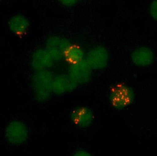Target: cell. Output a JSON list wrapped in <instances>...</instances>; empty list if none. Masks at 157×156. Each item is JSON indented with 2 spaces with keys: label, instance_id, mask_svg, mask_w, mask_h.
Segmentation results:
<instances>
[{
  "label": "cell",
  "instance_id": "1",
  "mask_svg": "<svg viewBox=\"0 0 157 156\" xmlns=\"http://www.w3.org/2000/svg\"><path fill=\"white\" fill-rule=\"evenodd\" d=\"M53 73L50 70L35 71L32 75L31 86L34 97L38 103H46L51 98L53 94Z\"/></svg>",
  "mask_w": 157,
  "mask_h": 156
},
{
  "label": "cell",
  "instance_id": "2",
  "mask_svg": "<svg viewBox=\"0 0 157 156\" xmlns=\"http://www.w3.org/2000/svg\"><path fill=\"white\" fill-rule=\"evenodd\" d=\"M109 102L117 111H122L132 106L136 99V92L132 87L124 83L113 84L109 92Z\"/></svg>",
  "mask_w": 157,
  "mask_h": 156
},
{
  "label": "cell",
  "instance_id": "3",
  "mask_svg": "<svg viewBox=\"0 0 157 156\" xmlns=\"http://www.w3.org/2000/svg\"><path fill=\"white\" fill-rule=\"evenodd\" d=\"M5 140L14 147H19L25 144L29 139V128L26 124L18 120L9 121L4 130Z\"/></svg>",
  "mask_w": 157,
  "mask_h": 156
},
{
  "label": "cell",
  "instance_id": "4",
  "mask_svg": "<svg viewBox=\"0 0 157 156\" xmlns=\"http://www.w3.org/2000/svg\"><path fill=\"white\" fill-rule=\"evenodd\" d=\"M85 61L92 70H102L109 61L108 50L103 46H95L88 51Z\"/></svg>",
  "mask_w": 157,
  "mask_h": 156
},
{
  "label": "cell",
  "instance_id": "5",
  "mask_svg": "<svg viewBox=\"0 0 157 156\" xmlns=\"http://www.w3.org/2000/svg\"><path fill=\"white\" fill-rule=\"evenodd\" d=\"M71 45L70 41L65 38L52 35L46 41L45 49L54 61H59L64 58L66 51Z\"/></svg>",
  "mask_w": 157,
  "mask_h": 156
},
{
  "label": "cell",
  "instance_id": "6",
  "mask_svg": "<svg viewBox=\"0 0 157 156\" xmlns=\"http://www.w3.org/2000/svg\"><path fill=\"white\" fill-rule=\"evenodd\" d=\"M71 120L75 127L85 129L89 127L93 123L95 116L89 107L79 106L74 108L70 115Z\"/></svg>",
  "mask_w": 157,
  "mask_h": 156
},
{
  "label": "cell",
  "instance_id": "7",
  "mask_svg": "<svg viewBox=\"0 0 157 156\" xmlns=\"http://www.w3.org/2000/svg\"><path fill=\"white\" fill-rule=\"evenodd\" d=\"M92 69L85 59L80 62L71 64L68 69V74L78 84H84L91 79Z\"/></svg>",
  "mask_w": 157,
  "mask_h": 156
},
{
  "label": "cell",
  "instance_id": "8",
  "mask_svg": "<svg viewBox=\"0 0 157 156\" xmlns=\"http://www.w3.org/2000/svg\"><path fill=\"white\" fill-rule=\"evenodd\" d=\"M78 86L69 74H59L54 76L52 83L53 92L57 95H62L75 91Z\"/></svg>",
  "mask_w": 157,
  "mask_h": 156
},
{
  "label": "cell",
  "instance_id": "9",
  "mask_svg": "<svg viewBox=\"0 0 157 156\" xmlns=\"http://www.w3.org/2000/svg\"><path fill=\"white\" fill-rule=\"evenodd\" d=\"M54 62L53 58L46 49H38L32 55L31 66L35 71L49 70Z\"/></svg>",
  "mask_w": 157,
  "mask_h": 156
},
{
  "label": "cell",
  "instance_id": "10",
  "mask_svg": "<svg viewBox=\"0 0 157 156\" xmlns=\"http://www.w3.org/2000/svg\"><path fill=\"white\" fill-rule=\"evenodd\" d=\"M131 60L135 66L147 67L153 64L155 60V54L153 50L148 47L141 46L132 51Z\"/></svg>",
  "mask_w": 157,
  "mask_h": 156
},
{
  "label": "cell",
  "instance_id": "11",
  "mask_svg": "<svg viewBox=\"0 0 157 156\" xmlns=\"http://www.w3.org/2000/svg\"><path fill=\"white\" fill-rule=\"evenodd\" d=\"M29 26V19L21 14H15L9 20V29L13 34L17 36L25 35L28 31Z\"/></svg>",
  "mask_w": 157,
  "mask_h": 156
},
{
  "label": "cell",
  "instance_id": "12",
  "mask_svg": "<svg viewBox=\"0 0 157 156\" xmlns=\"http://www.w3.org/2000/svg\"><path fill=\"white\" fill-rule=\"evenodd\" d=\"M85 53L81 46L71 44L67 50L64 59L71 65L83 61Z\"/></svg>",
  "mask_w": 157,
  "mask_h": 156
},
{
  "label": "cell",
  "instance_id": "13",
  "mask_svg": "<svg viewBox=\"0 0 157 156\" xmlns=\"http://www.w3.org/2000/svg\"><path fill=\"white\" fill-rule=\"evenodd\" d=\"M149 13L151 17L154 20L157 19V2L153 1L149 6Z\"/></svg>",
  "mask_w": 157,
  "mask_h": 156
},
{
  "label": "cell",
  "instance_id": "14",
  "mask_svg": "<svg viewBox=\"0 0 157 156\" xmlns=\"http://www.w3.org/2000/svg\"><path fill=\"white\" fill-rule=\"evenodd\" d=\"M74 155L76 156H91V153H90L86 150L80 149L75 150V153H74Z\"/></svg>",
  "mask_w": 157,
  "mask_h": 156
},
{
  "label": "cell",
  "instance_id": "15",
  "mask_svg": "<svg viewBox=\"0 0 157 156\" xmlns=\"http://www.w3.org/2000/svg\"><path fill=\"white\" fill-rule=\"evenodd\" d=\"M60 3L64 6L66 7H71L73 6H75V5L77 4V1H73V0H70V1H60Z\"/></svg>",
  "mask_w": 157,
  "mask_h": 156
}]
</instances>
